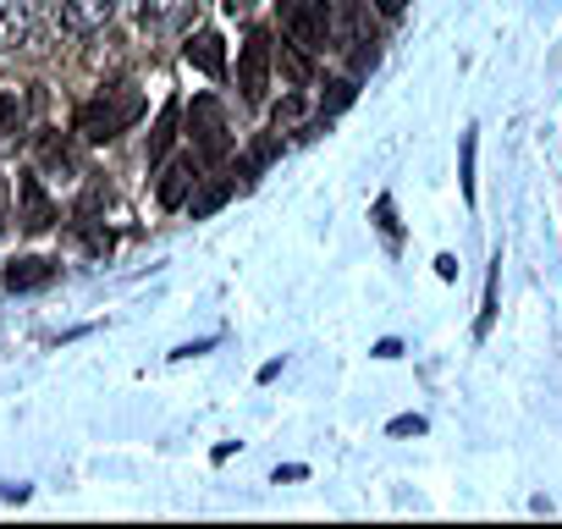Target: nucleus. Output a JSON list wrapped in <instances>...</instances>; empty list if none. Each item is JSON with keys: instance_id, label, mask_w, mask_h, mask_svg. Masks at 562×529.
Instances as JSON below:
<instances>
[{"instance_id": "nucleus-3", "label": "nucleus", "mask_w": 562, "mask_h": 529, "mask_svg": "<svg viewBox=\"0 0 562 529\" xmlns=\"http://www.w3.org/2000/svg\"><path fill=\"white\" fill-rule=\"evenodd\" d=\"M188 144H193L199 166H215V160L232 155V127H226V111H221L215 94H193V105H188Z\"/></svg>"}, {"instance_id": "nucleus-7", "label": "nucleus", "mask_w": 562, "mask_h": 529, "mask_svg": "<svg viewBox=\"0 0 562 529\" xmlns=\"http://www.w3.org/2000/svg\"><path fill=\"white\" fill-rule=\"evenodd\" d=\"M61 277V264L45 259V254H23V259H7V271H0V288L7 293H40Z\"/></svg>"}, {"instance_id": "nucleus-5", "label": "nucleus", "mask_w": 562, "mask_h": 529, "mask_svg": "<svg viewBox=\"0 0 562 529\" xmlns=\"http://www.w3.org/2000/svg\"><path fill=\"white\" fill-rule=\"evenodd\" d=\"M18 221H23V232H50V226L61 221L50 188H45L34 171H18Z\"/></svg>"}, {"instance_id": "nucleus-10", "label": "nucleus", "mask_w": 562, "mask_h": 529, "mask_svg": "<svg viewBox=\"0 0 562 529\" xmlns=\"http://www.w3.org/2000/svg\"><path fill=\"white\" fill-rule=\"evenodd\" d=\"M34 40V0H0V56Z\"/></svg>"}, {"instance_id": "nucleus-19", "label": "nucleus", "mask_w": 562, "mask_h": 529, "mask_svg": "<svg viewBox=\"0 0 562 529\" xmlns=\"http://www.w3.org/2000/svg\"><path fill=\"white\" fill-rule=\"evenodd\" d=\"M386 430H392V436H425V419H419V414H403V419H392Z\"/></svg>"}, {"instance_id": "nucleus-16", "label": "nucleus", "mask_w": 562, "mask_h": 529, "mask_svg": "<svg viewBox=\"0 0 562 529\" xmlns=\"http://www.w3.org/2000/svg\"><path fill=\"white\" fill-rule=\"evenodd\" d=\"M270 122H276V133H281V127H299V122H304V94H288V100L270 111Z\"/></svg>"}, {"instance_id": "nucleus-20", "label": "nucleus", "mask_w": 562, "mask_h": 529, "mask_svg": "<svg viewBox=\"0 0 562 529\" xmlns=\"http://www.w3.org/2000/svg\"><path fill=\"white\" fill-rule=\"evenodd\" d=\"M375 221H381V232H386V237H397V221H392V199H381V204H375Z\"/></svg>"}, {"instance_id": "nucleus-13", "label": "nucleus", "mask_w": 562, "mask_h": 529, "mask_svg": "<svg viewBox=\"0 0 562 529\" xmlns=\"http://www.w3.org/2000/svg\"><path fill=\"white\" fill-rule=\"evenodd\" d=\"M177 116H182V105L171 100V105L160 111V122H155V133H149V166H160V160L171 155V144H177Z\"/></svg>"}, {"instance_id": "nucleus-11", "label": "nucleus", "mask_w": 562, "mask_h": 529, "mask_svg": "<svg viewBox=\"0 0 562 529\" xmlns=\"http://www.w3.org/2000/svg\"><path fill=\"white\" fill-rule=\"evenodd\" d=\"M182 56H188V67H199L204 78H226V40H221L215 29H199V34H188Z\"/></svg>"}, {"instance_id": "nucleus-1", "label": "nucleus", "mask_w": 562, "mask_h": 529, "mask_svg": "<svg viewBox=\"0 0 562 529\" xmlns=\"http://www.w3.org/2000/svg\"><path fill=\"white\" fill-rule=\"evenodd\" d=\"M138 116H144V94H133V89H105V94H94V100L78 105L72 133H78L83 144H111V138H122Z\"/></svg>"}, {"instance_id": "nucleus-17", "label": "nucleus", "mask_w": 562, "mask_h": 529, "mask_svg": "<svg viewBox=\"0 0 562 529\" xmlns=\"http://www.w3.org/2000/svg\"><path fill=\"white\" fill-rule=\"evenodd\" d=\"M276 149H281V138H276V133H270V138H259V144H254V155H248V171H265V166L276 160Z\"/></svg>"}, {"instance_id": "nucleus-8", "label": "nucleus", "mask_w": 562, "mask_h": 529, "mask_svg": "<svg viewBox=\"0 0 562 529\" xmlns=\"http://www.w3.org/2000/svg\"><path fill=\"white\" fill-rule=\"evenodd\" d=\"M193 18H199V0H144L138 7L144 34H182Z\"/></svg>"}, {"instance_id": "nucleus-18", "label": "nucleus", "mask_w": 562, "mask_h": 529, "mask_svg": "<svg viewBox=\"0 0 562 529\" xmlns=\"http://www.w3.org/2000/svg\"><path fill=\"white\" fill-rule=\"evenodd\" d=\"M474 144H480V138L463 133V199H469V204H474Z\"/></svg>"}, {"instance_id": "nucleus-9", "label": "nucleus", "mask_w": 562, "mask_h": 529, "mask_svg": "<svg viewBox=\"0 0 562 529\" xmlns=\"http://www.w3.org/2000/svg\"><path fill=\"white\" fill-rule=\"evenodd\" d=\"M116 12H122V0H61V29L83 40V34H100Z\"/></svg>"}, {"instance_id": "nucleus-4", "label": "nucleus", "mask_w": 562, "mask_h": 529, "mask_svg": "<svg viewBox=\"0 0 562 529\" xmlns=\"http://www.w3.org/2000/svg\"><path fill=\"white\" fill-rule=\"evenodd\" d=\"M270 61H276L270 34H265V29H248L243 56H237V89H243V105H265V89H270Z\"/></svg>"}, {"instance_id": "nucleus-15", "label": "nucleus", "mask_w": 562, "mask_h": 529, "mask_svg": "<svg viewBox=\"0 0 562 529\" xmlns=\"http://www.w3.org/2000/svg\"><path fill=\"white\" fill-rule=\"evenodd\" d=\"M326 89H331V94L321 100V116H326V122H331L337 111H348V105L359 100V83H353V78H337V83H326Z\"/></svg>"}, {"instance_id": "nucleus-6", "label": "nucleus", "mask_w": 562, "mask_h": 529, "mask_svg": "<svg viewBox=\"0 0 562 529\" xmlns=\"http://www.w3.org/2000/svg\"><path fill=\"white\" fill-rule=\"evenodd\" d=\"M193 188H199V155H193V149H188V155H177V160H160L155 199H160L166 210H182V204L193 199Z\"/></svg>"}, {"instance_id": "nucleus-14", "label": "nucleus", "mask_w": 562, "mask_h": 529, "mask_svg": "<svg viewBox=\"0 0 562 529\" xmlns=\"http://www.w3.org/2000/svg\"><path fill=\"white\" fill-rule=\"evenodd\" d=\"M23 122H29V94L23 89H0V138L23 133Z\"/></svg>"}, {"instance_id": "nucleus-2", "label": "nucleus", "mask_w": 562, "mask_h": 529, "mask_svg": "<svg viewBox=\"0 0 562 529\" xmlns=\"http://www.w3.org/2000/svg\"><path fill=\"white\" fill-rule=\"evenodd\" d=\"M276 23L299 56H326L331 50V18L326 0H276Z\"/></svg>"}, {"instance_id": "nucleus-12", "label": "nucleus", "mask_w": 562, "mask_h": 529, "mask_svg": "<svg viewBox=\"0 0 562 529\" xmlns=\"http://www.w3.org/2000/svg\"><path fill=\"white\" fill-rule=\"evenodd\" d=\"M237 193V182L232 177H199V188H193V199H188V210H193V221H210L226 199Z\"/></svg>"}, {"instance_id": "nucleus-21", "label": "nucleus", "mask_w": 562, "mask_h": 529, "mask_svg": "<svg viewBox=\"0 0 562 529\" xmlns=\"http://www.w3.org/2000/svg\"><path fill=\"white\" fill-rule=\"evenodd\" d=\"M403 7H408V0H375V12H381V18H403Z\"/></svg>"}]
</instances>
